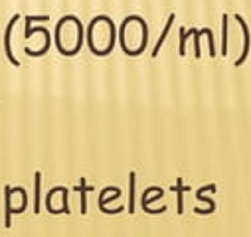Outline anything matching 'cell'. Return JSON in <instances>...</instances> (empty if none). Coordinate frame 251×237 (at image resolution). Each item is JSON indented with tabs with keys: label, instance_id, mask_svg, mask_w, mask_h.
Instances as JSON below:
<instances>
[{
	"label": "cell",
	"instance_id": "4",
	"mask_svg": "<svg viewBox=\"0 0 251 237\" xmlns=\"http://www.w3.org/2000/svg\"><path fill=\"white\" fill-rule=\"evenodd\" d=\"M46 210L53 215L59 213H70V204H68V188L55 186L48 192L46 196Z\"/></svg>",
	"mask_w": 251,
	"mask_h": 237
},
{
	"label": "cell",
	"instance_id": "3",
	"mask_svg": "<svg viewBox=\"0 0 251 237\" xmlns=\"http://www.w3.org/2000/svg\"><path fill=\"white\" fill-rule=\"evenodd\" d=\"M117 38L125 53L131 57H137L147 49L149 26L141 16H127L117 32Z\"/></svg>",
	"mask_w": 251,
	"mask_h": 237
},
{
	"label": "cell",
	"instance_id": "8",
	"mask_svg": "<svg viewBox=\"0 0 251 237\" xmlns=\"http://www.w3.org/2000/svg\"><path fill=\"white\" fill-rule=\"evenodd\" d=\"M222 55H227V16H222Z\"/></svg>",
	"mask_w": 251,
	"mask_h": 237
},
{
	"label": "cell",
	"instance_id": "6",
	"mask_svg": "<svg viewBox=\"0 0 251 237\" xmlns=\"http://www.w3.org/2000/svg\"><path fill=\"white\" fill-rule=\"evenodd\" d=\"M235 22L241 26V30H243V49H241V55H239V59L235 62V66H241L245 59H247V55H249V30H247V24H245V20L237 14L235 16Z\"/></svg>",
	"mask_w": 251,
	"mask_h": 237
},
{
	"label": "cell",
	"instance_id": "2",
	"mask_svg": "<svg viewBox=\"0 0 251 237\" xmlns=\"http://www.w3.org/2000/svg\"><path fill=\"white\" fill-rule=\"evenodd\" d=\"M85 40H87V47L93 55H97V57L109 55L115 49V42H117L115 22L105 14L95 16L87 26Z\"/></svg>",
	"mask_w": 251,
	"mask_h": 237
},
{
	"label": "cell",
	"instance_id": "9",
	"mask_svg": "<svg viewBox=\"0 0 251 237\" xmlns=\"http://www.w3.org/2000/svg\"><path fill=\"white\" fill-rule=\"evenodd\" d=\"M135 182H137V178H135V172H131V178H129V184H131V204H129V212L133 213L135 212Z\"/></svg>",
	"mask_w": 251,
	"mask_h": 237
},
{
	"label": "cell",
	"instance_id": "5",
	"mask_svg": "<svg viewBox=\"0 0 251 237\" xmlns=\"http://www.w3.org/2000/svg\"><path fill=\"white\" fill-rule=\"evenodd\" d=\"M28 208V194L24 188H10L6 192V215L8 219L14 213H22Z\"/></svg>",
	"mask_w": 251,
	"mask_h": 237
},
{
	"label": "cell",
	"instance_id": "7",
	"mask_svg": "<svg viewBox=\"0 0 251 237\" xmlns=\"http://www.w3.org/2000/svg\"><path fill=\"white\" fill-rule=\"evenodd\" d=\"M172 22H174V14H170V16H168V22H166V26H164V30H162V34H160V38H158L156 46H154L152 57H156V55H158V51H160V47H162V44H164V40H166V36H168V32H170V28H172Z\"/></svg>",
	"mask_w": 251,
	"mask_h": 237
},
{
	"label": "cell",
	"instance_id": "1",
	"mask_svg": "<svg viewBox=\"0 0 251 237\" xmlns=\"http://www.w3.org/2000/svg\"><path fill=\"white\" fill-rule=\"evenodd\" d=\"M83 38H85L83 24L77 16L68 14L64 18H59V22L55 24L53 42H55V49L61 55H66V57L77 55L83 47Z\"/></svg>",
	"mask_w": 251,
	"mask_h": 237
}]
</instances>
